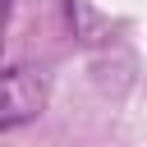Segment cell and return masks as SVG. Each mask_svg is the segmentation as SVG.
Listing matches in <instances>:
<instances>
[{"mask_svg": "<svg viewBox=\"0 0 147 147\" xmlns=\"http://www.w3.org/2000/svg\"><path fill=\"white\" fill-rule=\"evenodd\" d=\"M46 110V83L32 69H5L0 74V129L28 124Z\"/></svg>", "mask_w": 147, "mask_h": 147, "instance_id": "obj_1", "label": "cell"}, {"mask_svg": "<svg viewBox=\"0 0 147 147\" xmlns=\"http://www.w3.org/2000/svg\"><path fill=\"white\" fill-rule=\"evenodd\" d=\"M0 32H5V0H0Z\"/></svg>", "mask_w": 147, "mask_h": 147, "instance_id": "obj_2", "label": "cell"}]
</instances>
